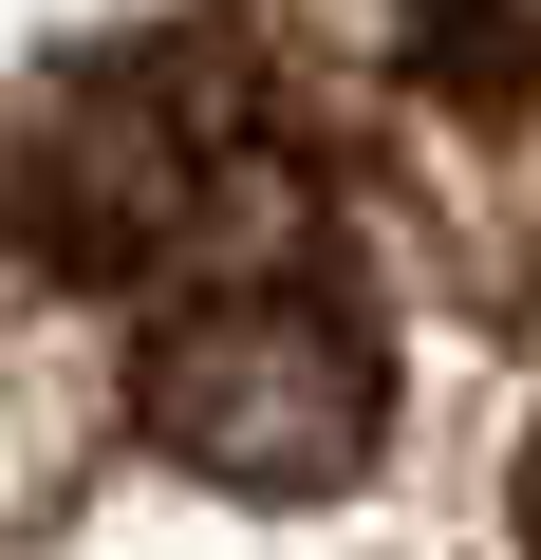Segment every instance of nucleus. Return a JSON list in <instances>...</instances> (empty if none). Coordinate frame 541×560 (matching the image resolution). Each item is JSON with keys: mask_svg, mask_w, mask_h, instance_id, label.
Here are the masks:
<instances>
[{"mask_svg": "<svg viewBox=\"0 0 541 560\" xmlns=\"http://www.w3.org/2000/svg\"><path fill=\"white\" fill-rule=\"evenodd\" d=\"M281 187H299V150H281V94L243 38H94L0 131V243L75 300L205 280V224L281 206Z\"/></svg>", "mask_w": 541, "mask_h": 560, "instance_id": "nucleus-1", "label": "nucleus"}, {"mask_svg": "<svg viewBox=\"0 0 541 560\" xmlns=\"http://www.w3.org/2000/svg\"><path fill=\"white\" fill-rule=\"evenodd\" d=\"M131 430L187 486L318 504L392 430V337H374V300L337 261H205V280H168L150 337H131Z\"/></svg>", "mask_w": 541, "mask_h": 560, "instance_id": "nucleus-2", "label": "nucleus"}, {"mask_svg": "<svg viewBox=\"0 0 541 560\" xmlns=\"http://www.w3.org/2000/svg\"><path fill=\"white\" fill-rule=\"evenodd\" d=\"M504 504H522V560H541V430H522V486H504Z\"/></svg>", "mask_w": 541, "mask_h": 560, "instance_id": "nucleus-3", "label": "nucleus"}]
</instances>
